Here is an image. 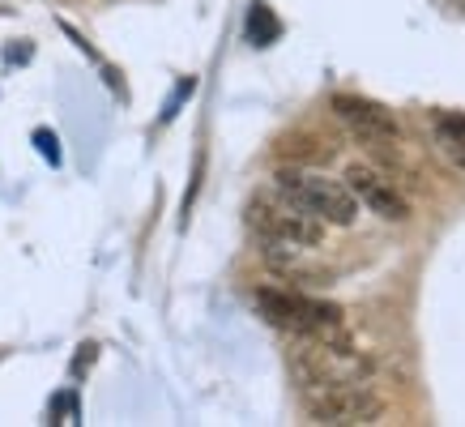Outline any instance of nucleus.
<instances>
[{
    "mask_svg": "<svg viewBox=\"0 0 465 427\" xmlns=\"http://www.w3.org/2000/svg\"><path fill=\"white\" fill-rule=\"evenodd\" d=\"M256 308L269 325L286 329L295 338H316V342H346L341 333V308L324 303V299L299 295V291H278V286H261L256 291Z\"/></svg>",
    "mask_w": 465,
    "mask_h": 427,
    "instance_id": "1",
    "label": "nucleus"
},
{
    "mask_svg": "<svg viewBox=\"0 0 465 427\" xmlns=\"http://www.w3.org/2000/svg\"><path fill=\"white\" fill-rule=\"evenodd\" d=\"M273 180H278L282 197H291L299 210H308L312 218H321L329 227H351L359 218V201L341 180H329L321 171H299V167H282Z\"/></svg>",
    "mask_w": 465,
    "mask_h": 427,
    "instance_id": "2",
    "label": "nucleus"
},
{
    "mask_svg": "<svg viewBox=\"0 0 465 427\" xmlns=\"http://www.w3.org/2000/svg\"><path fill=\"white\" fill-rule=\"evenodd\" d=\"M303 406H308L312 423H324V427H363V423H376L384 414V398L376 389H367L363 381L308 384Z\"/></svg>",
    "mask_w": 465,
    "mask_h": 427,
    "instance_id": "3",
    "label": "nucleus"
},
{
    "mask_svg": "<svg viewBox=\"0 0 465 427\" xmlns=\"http://www.w3.org/2000/svg\"><path fill=\"white\" fill-rule=\"evenodd\" d=\"M248 227L261 235L265 243H295V248H316L324 240V223L312 218L308 210H299L291 197L282 193H256L248 201Z\"/></svg>",
    "mask_w": 465,
    "mask_h": 427,
    "instance_id": "4",
    "label": "nucleus"
},
{
    "mask_svg": "<svg viewBox=\"0 0 465 427\" xmlns=\"http://www.w3.org/2000/svg\"><path fill=\"white\" fill-rule=\"evenodd\" d=\"M346 188L354 193L359 205H367L371 214H381L384 223H406L410 218V201L401 197V188L393 184V175H384L371 163H351L346 167Z\"/></svg>",
    "mask_w": 465,
    "mask_h": 427,
    "instance_id": "5",
    "label": "nucleus"
},
{
    "mask_svg": "<svg viewBox=\"0 0 465 427\" xmlns=\"http://www.w3.org/2000/svg\"><path fill=\"white\" fill-rule=\"evenodd\" d=\"M333 112L346 128H351L359 142H397L401 137V124H397V115L376 99H363V94H338L333 99Z\"/></svg>",
    "mask_w": 465,
    "mask_h": 427,
    "instance_id": "6",
    "label": "nucleus"
},
{
    "mask_svg": "<svg viewBox=\"0 0 465 427\" xmlns=\"http://www.w3.org/2000/svg\"><path fill=\"white\" fill-rule=\"evenodd\" d=\"M278 35H282V22L273 17L269 5L256 0L252 9H248V43H252V47H269V43H278Z\"/></svg>",
    "mask_w": 465,
    "mask_h": 427,
    "instance_id": "7",
    "label": "nucleus"
},
{
    "mask_svg": "<svg viewBox=\"0 0 465 427\" xmlns=\"http://www.w3.org/2000/svg\"><path fill=\"white\" fill-rule=\"evenodd\" d=\"M436 137H440V145H449V150H465V115L461 112L440 115Z\"/></svg>",
    "mask_w": 465,
    "mask_h": 427,
    "instance_id": "8",
    "label": "nucleus"
},
{
    "mask_svg": "<svg viewBox=\"0 0 465 427\" xmlns=\"http://www.w3.org/2000/svg\"><path fill=\"white\" fill-rule=\"evenodd\" d=\"M35 145H39V150H43V158H47V163H60L56 137H52V133H47V128H43V133H35Z\"/></svg>",
    "mask_w": 465,
    "mask_h": 427,
    "instance_id": "9",
    "label": "nucleus"
}]
</instances>
